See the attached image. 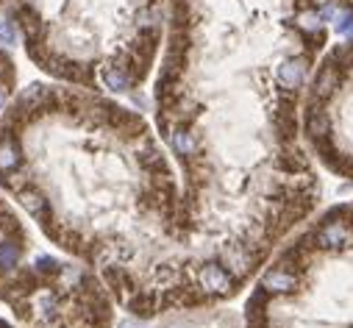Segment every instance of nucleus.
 I'll use <instances>...</instances> for the list:
<instances>
[{
    "mask_svg": "<svg viewBox=\"0 0 353 328\" xmlns=\"http://www.w3.org/2000/svg\"><path fill=\"white\" fill-rule=\"evenodd\" d=\"M325 48L320 0H170L153 128L179 167L217 303L320 209L301 112Z\"/></svg>",
    "mask_w": 353,
    "mask_h": 328,
    "instance_id": "f257e3e1",
    "label": "nucleus"
},
{
    "mask_svg": "<svg viewBox=\"0 0 353 328\" xmlns=\"http://www.w3.org/2000/svg\"><path fill=\"white\" fill-rule=\"evenodd\" d=\"M0 192L64 256L92 267L131 317L223 306L179 167L117 98L67 84L20 90L0 117Z\"/></svg>",
    "mask_w": 353,
    "mask_h": 328,
    "instance_id": "f03ea898",
    "label": "nucleus"
},
{
    "mask_svg": "<svg viewBox=\"0 0 353 328\" xmlns=\"http://www.w3.org/2000/svg\"><path fill=\"white\" fill-rule=\"evenodd\" d=\"M28 59L67 87L137 95L148 81L167 0H0Z\"/></svg>",
    "mask_w": 353,
    "mask_h": 328,
    "instance_id": "7ed1b4c3",
    "label": "nucleus"
},
{
    "mask_svg": "<svg viewBox=\"0 0 353 328\" xmlns=\"http://www.w3.org/2000/svg\"><path fill=\"white\" fill-rule=\"evenodd\" d=\"M245 328H353V201L314 212L253 278Z\"/></svg>",
    "mask_w": 353,
    "mask_h": 328,
    "instance_id": "20e7f679",
    "label": "nucleus"
},
{
    "mask_svg": "<svg viewBox=\"0 0 353 328\" xmlns=\"http://www.w3.org/2000/svg\"><path fill=\"white\" fill-rule=\"evenodd\" d=\"M0 306L28 328H114L117 300L72 256L37 254L0 281Z\"/></svg>",
    "mask_w": 353,
    "mask_h": 328,
    "instance_id": "39448f33",
    "label": "nucleus"
},
{
    "mask_svg": "<svg viewBox=\"0 0 353 328\" xmlns=\"http://www.w3.org/2000/svg\"><path fill=\"white\" fill-rule=\"evenodd\" d=\"M301 125L312 158L325 173L353 184V37L320 56Z\"/></svg>",
    "mask_w": 353,
    "mask_h": 328,
    "instance_id": "423d86ee",
    "label": "nucleus"
},
{
    "mask_svg": "<svg viewBox=\"0 0 353 328\" xmlns=\"http://www.w3.org/2000/svg\"><path fill=\"white\" fill-rule=\"evenodd\" d=\"M28 256H31V234L23 223V214L0 192V281Z\"/></svg>",
    "mask_w": 353,
    "mask_h": 328,
    "instance_id": "0eeeda50",
    "label": "nucleus"
},
{
    "mask_svg": "<svg viewBox=\"0 0 353 328\" xmlns=\"http://www.w3.org/2000/svg\"><path fill=\"white\" fill-rule=\"evenodd\" d=\"M137 328H245V320L231 306H203V309H184L170 311L153 320H139Z\"/></svg>",
    "mask_w": 353,
    "mask_h": 328,
    "instance_id": "6e6552de",
    "label": "nucleus"
},
{
    "mask_svg": "<svg viewBox=\"0 0 353 328\" xmlns=\"http://www.w3.org/2000/svg\"><path fill=\"white\" fill-rule=\"evenodd\" d=\"M0 328H28V325H23L20 320H14L3 306H0Z\"/></svg>",
    "mask_w": 353,
    "mask_h": 328,
    "instance_id": "1a4fd4ad",
    "label": "nucleus"
},
{
    "mask_svg": "<svg viewBox=\"0 0 353 328\" xmlns=\"http://www.w3.org/2000/svg\"><path fill=\"white\" fill-rule=\"evenodd\" d=\"M328 3L334 9H339V12H345L347 17H353V0H328Z\"/></svg>",
    "mask_w": 353,
    "mask_h": 328,
    "instance_id": "9d476101",
    "label": "nucleus"
}]
</instances>
